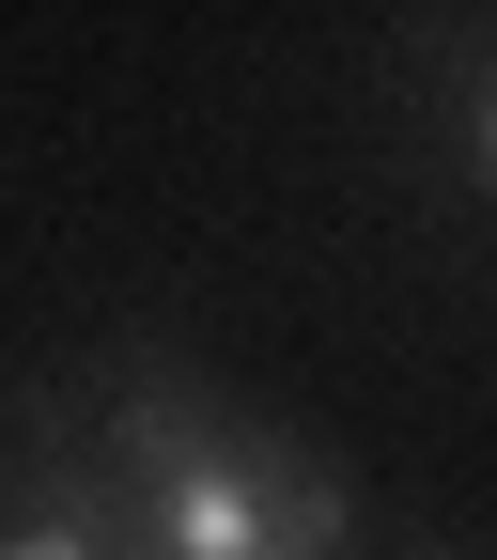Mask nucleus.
Masks as SVG:
<instances>
[{
	"label": "nucleus",
	"mask_w": 497,
	"mask_h": 560,
	"mask_svg": "<svg viewBox=\"0 0 497 560\" xmlns=\"http://www.w3.org/2000/svg\"><path fill=\"white\" fill-rule=\"evenodd\" d=\"M94 482L140 529V560H342V467L234 420V405H202L187 374H140L109 405Z\"/></svg>",
	"instance_id": "1"
},
{
	"label": "nucleus",
	"mask_w": 497,
	"mask_h": 560,
	"mask_svg": "<svg viewBox=\"0 0 497 560\" xmlns=\"http://www.w3.org/2000/svg\"><path fill=\"white\" fill-rule=\"evenodd\" d=\"M0 560H140V529L109 514V482L79 467V482H62L47 514H16V529H0Z\"/></svg>",
	"instance_id": "2"
},
{
	"label": "nucleus",
	"mask_w": 497,
	"mask_h": 560,
	"mask_svg": "<svg viewBox=\"0 0 497 560\" xmlns=\"http://www.w3.org/2000/svg\"><path fill=\"white\" fill-rule=\"evenodd\" d=\"M482 172H497V94H482Z\"/></svg>",
	"instance_id": "3"
}]
</instances>
